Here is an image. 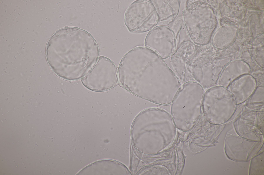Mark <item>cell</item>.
<instances>
[{
  "label": "cell",
  "instance_id": "6da1fadb",
  "mask_svg": "<svg viewBox=\"0 0 264 175\" xmlns=\"http://www.w3.org/2000/svg\"><path fill=\"white\" fill-rule=\"evenodd\" d=\"M118 70L119 81L124 89L159 105L171 104L182 85L164 60L145 47L137 46L127 52Z\"/></svg>",
  "mask_w": 264,
  "mask_h": 175
},
{
  "label": "cell",
  "instance_id": "8fae6325",
  "mask_svg": "<svg viewBox=\"0 0 264 175\" xmlns=\"http://www.w3.org/2000/svg\"><path fill=\"white\" fill-rule=\"evenodd\" d=\"M258 143L257 142L237 137L228 136L225 140V150L227 155L231 160L246 161Z\"/></svg>",
  "mask_w": 264,
  "mask_h": 175
},
{
  "label": "cell",
  "instance_id": "7c38bea8",
  "mask_svg": "<svg viewBox=\"0 0 264 175\" xmlns=\"http://www.w3.org/2000/svg\"><path fill=\"white\" fill-rule=\"evenodd\" d=\"M256 80L250 74L243 75L231 83L227 88L233 95L237 105L249 98L257 88Z\"/></svg>",
  "mask_w": 264,
  "mask_h": 175
},
{
  "label": "cell",
  "instance_id": "9a60e30c",
  "mask_svg": "<svg viewBox=\"0 0 264 175\" xmlns=\"http://www.w3.org/2000/svg\"><path fill=\"white\" fill-rule=\"evenodd\" d=\"M263 157V152L252 159L250 167L249 174H264Z\"/></svg>",
  "mask_w": 264,
  "mask_h": 175
},
{
  "label": "cell",
  "instance_id": "30bf717a",
  "mask_svg": "<svg viewBox=\"0 0 264 175\" xmlns=\"http://www.w3.org/2000/svg\"><path fill=\"white\" fill-rule=\"evenodd\" d=\"M197 51V46L190 39L184 40L177 44L168 65L181 81L186 74L187 67Z\"/></svg>",
  "mask_w": 264,
  "mask_h": 175
},
{
  "label": "cell",
  "instance_id": "ba28073f",
  "mask_svg": "<svg viewBox=\"0 0 264 175\" xmlns=\"http://www.w3.org/2000/svg\"><path fill=\"white\" fill-rule=\"evenodd\" d=\"M197 53L187 68L189 74L204 89L216 86L221 72L229 62H212L205 57L202 49L198 47Z\"/></svg>",
  "mask_w": 264,
  "mask_h": 175
},
{
  "label": "cell",
  "instance_id": "5bb4252c",
  "mask_svg": "<svg viewBox=\"0 0 264 175\" xmlns=\"http://www.w3.org/2000/svg\"><path fill=\"white\" fill-rule=\"evenodd\" d=\"M251 69L249 64L241 60L229 62L225 66L220 76L219 85L227 88L230 84L240 76L250 74Z\"/></svg>",
  "mask_w": 264,
  "mask_h": 175
},
{
  "label": "cell",
  "instance_id": "4fadbf2b",
  "mask_svg": "<svg viewBox=\"0 0 264 175\" xmlns=\"http://www.w3.org/2000/svg\"><path fill=\"white\" fill-rule=\"evenodd\" d=\"M150 1L159 17L157 26H167L175 19L179 10V0Z\"/></svg>",
  "mask_w": 264,
  "mask_h": 175
},
{
  "label": "cell",
  "instance_id": "9c48e42d",
  "mask_svg": "<svg viewBox=\"0 0 264 175\" xmlns=\"http://www.w3.org/2000/svg\"><path fill=\"white\" fill-rule=\"evenodd\" d=\"M144 44L164 60L172 55L177 46L174 33L171 27L165 26H156L151 30L146 36Z\"/></svg>",
  "mask_w": 264,
  "mask_h": 175
},
{
  "label": "cell",
  "instance_id": "3957f363",
  "mask_svg": "<svg viewBox=\"0 0 264 175\" xmlns=\"http://www.w3.org/2000/svg\"><path fill=\"white\" fill-rule=\"evenodd\" d=\"M205 92L196 81L184 83L172 103L171 111L177 126L183 130L190 129L200 115Z\"/></svg>",
  "mask_w": 264,
  "mask_h": 175
},
{
  "label": "cell",
  "instance_id": "52a82bcc",
  "mask_svg": "<svg viewBox=\"0 0 264 175\" xmlns=\"http://www.w3.org/2000/svg\"><path fill=\"white\" fill-rule=\"evenodd\" d=\"M119 80L118 70L114 62L108 58L100 57L90 71L81 79L83 85L91 91L101 92L115 86Z\"/></svg>",
  "mask_w": 264,
  "mask_h": 175
},
{
  "label": "cell",
  "instance_id": "5b68a950",
  "mask_svg": "<svg viewBox=\"0 0 264 175\" xmlns=\"http://www.w3.org/2000/svg\"><path fill=\"white\" fill-rule=\"evenodd\" d=\"M183 12V18L191 40L201 46L208 41L207 7L200 0H188Z\"/></svg>",
  "mask_w": 264,
  "mask_h": 175
},
{
  "label": "cell",
  "instance_id": "7a4b0ae2",
  "mask_svg": "<svg viewBox=\"0 0 264 175\" xmlns=\"http://www.w3.org/2000/svg\"><path fill=\"white\" fill-rule=\"evenodd\" d=\"M48 63L52 71L64 79H82L91 70L99 55L97 44L86 31L67 27L56 32L46 48Z\"/></svg>",
  "mask_w": 264,
  "mask_h": 175
},
{
  "label": "cell",
  "instance_id": "277c9868",
  "mask_svg": "<svg viewBox=\"0 0 264 175\" xmlns=\"http://www.w3.org/2000/svg\"><path fill=\"white\" fill-rule=\"evenodd\" d=\"M233 95L226 87L219 85L210 88L205 92L202 108L206 119L214 124H220L233 116L237 105Z\"/></svg>",
  "mask_w": 264,
  "mask_h": 175
},
{
  "label": "cell",
  "instance_id": "8992f818",
  "mask_svg": "<svg viewBox=\"0 0 264 175\" xmlns=\"http://www.w3.org/2000/svg\"><path fill=\"white\" fill-rule=\"evenodd\" d=\"M159 18L150 0H138L132 3L125 13V24L129 31L142 33L156 26Z\"/></svg>",
  "mask_w": 264,
  "mask_h": 175
}]
</instances>
